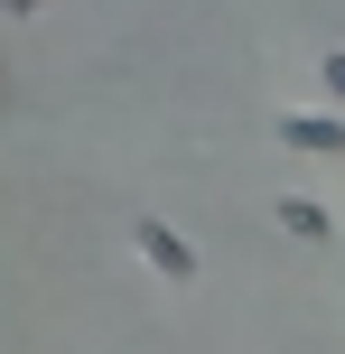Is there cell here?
I'll use <instances>...</instances> for the list:
<instances>
[{
    "label": "cell",
    "mask_w": 345,
    "mask_h": 354,
    "mask_svg": "<svg viewBox=\"0 0 345 354\" xmlns=\"http://www.w3.org/2000/svg\"><path fill=\"white\" fill-rule=\"evenodd\" d=\"M327 93H345V47H336V56H327Z\"/></svg>",
    "instance_id": "obj_4"
},
{
    "label": "cell",
    "mask_w": 345,
    "mask_h": 354,
    "mask_svg": "<svg viewBox=\"0 0 345 354\" xmlns=\"http://www.w3.org/2000/svg\"><path fill=\"white\" fill-rule=\"evenodd\" d=\"M280 149H299V159H345V122L336 112H280Z\"/></svg>",
    "instance_id": "obj_2"
},
{
    "label": "cell",
    "mask_w": 345,
    "mask_h": 354,
    "mask_svg": "<svg viewBox=\"0 0 345 354\" xmlns=\"http://www.w3.org/2000/svg\"><path fill=\"white\" fill-rule=\"evenodd\" d=\"M131 252H140L159 280H196V252H187L178 224H159V214H140V224H131Z\"/></svg>",
    "instance_id": "obj_1"
},
{
    "label": "cell",
    "mask_w": 345,
    "mask_h": 354,
    "mask_svg": "<svg viewBox=\"0 0 345 354\" xmlns=\"http://www.w3.org/2000/svg\"><path fill=\"white\" fill-rule=\"evenodd\" d=\"M280 233H299V243H327V205H317V196H280Z\"/></svg>",
    "instance_id": "obj_3"
},
{
    "label": "cell",
    "mask_w": 345,
    "mask_h": 354,
    "mask_svg": "<svg viewBox=\"0 0 345 354\" xmlns=\"http://www.w3.org/2000/svg\"><path fill=\"white\" fill-rule=\"evenodd\" d=\"M0 10H10V19H37V10H47V0H0Z\"/></svg>",
    "instance_id": "obj_5"
}]
</instances>
